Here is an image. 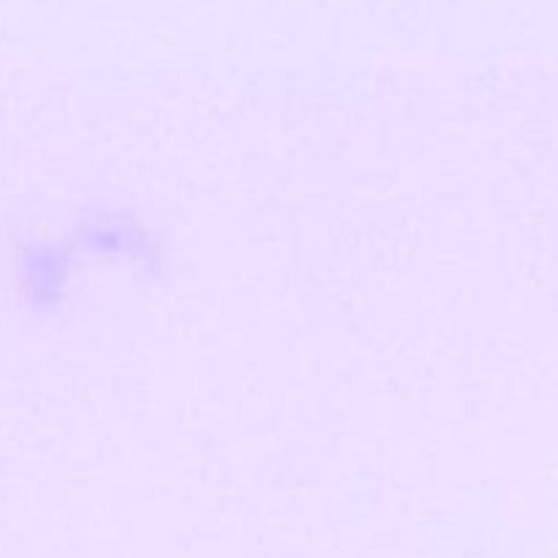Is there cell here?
I'll return each instance as SVG.
<instances>
[{"mask_svg":"<svg viewBox=\"0 0 558 558\" xmlns=\"http://www.w3.org/2000/svg\"><path fill=\"white\" fill-rule=\"evenodd\" d=\"M80 248L114 262H145L150 256V238L145 229L123 216H96L80 229Z\"/></svg>","mask_w":558,"mask_h":558,"instance_id":"cell-2","label":"cell"},{"mask_svg":"<svg viewBox=\"0 0 558 558\" xmlns=\"http://www.w3.org/2000/svg\"><path fill=\"white\" fill-rule=\"evenodd\" d=\"M16 281L31 305H52L63 300L69 283V256L52 243H27L16 254Z\"/></svg>","mask_w":558,"mask_h":558,"instance_id":"cell-1","label":"cell"}]
</instances>
